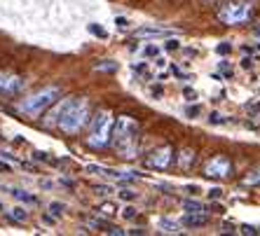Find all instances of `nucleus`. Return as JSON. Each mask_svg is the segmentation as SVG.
I'll return each instance as SVG.
<instances>
[{
    "mask_svg": "<svg viewBox=\"0 0 260 236\" xmlns=\"http://www.w3.org/2000/svg\"><path fill=\"white\" fill-rule=\"evenodd\" d=\"M87 120H89V103H87L85 98H71V103L61 112L56 124H59V129L63 133L73 136V133H78L80 129L85 127Z\"/></svg>",
    "mask_w": 260,
    "mask_h": 236,
    "instance_id": "f257e3e1",
    "label": "nucleus"
},
{
    "mask_svg": "<svg viewBox=\"0 0 260 236\" xmlns=\"http://www.w3.org/2000/svg\"><path fill=\"white\" fill-rule=\"evenodd\" d=\"M113 136H115V147L122 157H136V143H139V124L129 117H120L113 127Z\"/></svg>",
    "mask_w": 260,
    "mask_h": 236,
    "instance_id": "f03ea898",
    "label": "nucleus"
},
{
    "mask_svg": "<svg viewBox=\"0 0 260 236\" xmlns=\"http://www.w3.org/2000/svg\"><path fill=\"white\" fill-rule=\"evenodd\" d=\"M61 98V89L59 87H45V89L36 91L33 96L24 98L21 103H19V112L24 117H38V115H43L45 110L49 108V105H54L56 101Z\"/></svg>",
    "mask_w": 260,
    "mask_h": 236,
    "instance_id": "7ed1b4c3",
    "label": "nucleus"
},
{
    "mask_svg": "<svg viewBox=\"0 0 260 236\" xmlns=\"http://www.w3.org/2000/svg\"><path fill=\"white\" fill-rule=\"evenodd\" d=\"M113 127H115V117L110 115V112H99L87 143H89L91 147H96V150L106 147L110 140H113Z\"/></svg>",
    "mask_w": 260,
    "mask_h": 236,
    "instance_id": "20e7f679",
    "label": "nucleus"
},
{
    "mask_svg": "<svg viewBox=\"0 0 260 236\" xmlns=\"http://www.w3.org/2000/svg\"><path fill=\"white\" fill-rule=\"evenodd\" d=\"M218 19L228 26L246 24V21L253 19V5H248V3H228L225 7L218 10Z\"/></svg>",
    "mask_w": 260,
    "mask_h": 236,
    "instance_id": "39448f33",
    "label": "nucleus"
},
{
    "mask_svg": "<svg viewBox=\"0 0 260 236\" xmlns=\"http://www.w3.org/2000/svg\"><path fill=\"white\" fill-rule=\"evenodd\" d=\"M204 173L209 178L220 180V178H228L232 173V164H230V159H228V157H216V159H211V162L206 164Z\"/></svg>",
    "mask_w": 260,
    "mask_h": 236,
    "instance_id": "423d86ee",
    "label": "nucleus"
},
{
    "mask_svg": "<svg viewBox=\"0 0 260 236\" xmlns=\"http://www.w3.org/2000/svg\"><path fill=\"white\" fill-rule=\"evenodd\" d=\"M24 89V80L14 75H0V96H14Z\"/></svg>",
    "mask_w": 260,
    "mask_h": 236,
    "instance_id": "0eeeda50",
    "label": "nucleus"
},
{
    "mask_svg": "<svg viewBox=\"0 0 260 236\" xmlns=\"http://www.w3.org/2000/svg\"><path fill=\"white\" fill-rule=\"evenodd\" d=\"M171 159H174V150L171 147H162V150H157L148 159V164H150L152 169H167L171 164Z\"/></svg>",
    "mask_w": 260,
    "mask_h": 236,
    "instance_id": "6e6552de",
    "label": "nucleus"
},
{
    "mask_svg": "<svg viewBox=\"0 0 260 236\" xmlns=\"http://www.w3.org/2000/svg\"><path fill=\"white\" fill-rule=\"evenodd\" d=\"M183 224H185L188 229L204 227V224H209V215H206V213H188V215L183 218Z\"/></svg>",
    "mask_w": 260,
    "mask_h": 236,
    "instance_id": "1a4fd4ad",
    "label": "nucleus"
},
{
    "mask_svg": "<svg viewBox=\"0 0 260 236\" xmlns=\"http://www.w3.org/2000/svg\"><path fill=\"white\" fill-rule=\"evenodd\" d=\"M157 227H159V231H164V234H178V222H174V220H169V218H162V220H157Z\"/></svg>",
    "mask_w": 260,
    "mask_h": 236,
    "instance_id": "9d476101",
    "label": "nucleus"
},
{
    "mask_svg": "<svg viewBox=\"0 0 260 236\" xmlns=\"http://www.w3.org/2000/svg\"><path fill=\"white\" fill-rule=\"evenodd\" d=\"M183 208H185L188 213H206L204 204H200V201H194V199H185L183 201Z\"/></svg>",
    "mask_w": 260,
    "mask_h": 236,
    "instance_id": "9b49d317",
    "label": "nucleus"
},
{
    "mask_svg": "<svg viewBox=\"0 0 260 236\" xmlns=\"http://www.w3.org/2000/svg\"><path fill=\"white\" fill-rule=\"evenodd\" d=\"M10 220H14V222H26V220H28V213H26L21 206H17L10 211Z\"/></svg>",
    "mask_w": 260,
    "mask_h": 236,
    "instance_id": "f8f14e48",
    "label": "nucleus"
},
{
    "mask_svg": "<svg viewBox=\"0 0 260 236\" xmlns=\"http://www.w3.org/2000/svg\"><path fill=\"white\" fill-rule=\"evenodd\" d=\"M167 30H162V28H139L136 30V35L139 37H152V35H164Z\"/></svg>",
    "mask_w": 260,
    "mask_h": 236,
    "instance_id": "ddd939ff",
    "label": "nucleus"
},
{
    "mask_svg": "<svg viewBox=\"0 0 260 236\" xmlns=\"http://www.w3.org/2000/svg\"><path fill=\"white\" fill-rule=\"evenodd\" d=\"M12 196H17V199H21V201H26V204H36V196L33 194H28V192H24V189H12Z\"/></svg>",
    "mask_w": 260,
    "mask_h": 236,
    "instance_id": "4468645a",
    "label": "nucleus"
},
{
    "mask_svg": "<svg viewBox=\"0 0 260 236\" xmlns=\"http://www.w3.org/2000/svg\"><path fill=\"white\" fill-rule=\"evenodd\" d=\"M244 185H248V187H253V185H260V169L253 171V173H248V176L244 178Z\"/></svg>",
    "mask_w": 260,
    "mask_h": 236,
    "instance_id": "2eb2a0df",
    "label": "nucleus"
},
{
    "mask_svg": "<svg viewBox=\"0 0 260 236\" xmlns=\"http://www.w3.org/2000/svg\"><path fill=\"white\" fill-rule=\"evenodd\" d=\"M63 211H66V206H63V204H59V201L49 204V213H52V218H61V215H63Z\"/></svg>",
    "mask_w": 260,
    "mask_h": 236,
    "instance_id": "dca6fc26",
    "label": "nucleus"
},
{
    "mask_svg": "<svg viewBox=\"0 0 260 236\" xmlns=\"http://www.w3.org/2000/svg\"><path fill=\"white\" fill-rule=\"evenodd\" d=\"M96 70H106V73H113V70H117V63H113V61H110V63H99Z\"/></svg>",
    "mask_w": 260,
    "mask_h": 236,
    "instance_id": "f3484780",
    "label": "nucleus"
},
{
    "mask_svg": "<svg viewBox=\"0 0 260 236\" xmlns=\"http://www.w3.org/2000/svg\"><path fill=\"white\" fill-rule=\"evenodd\" d=\"M209 122H211V124H225V117L220 115V112H211V115H209Z\"/></svg>",
    "mask_w": 260,
    "mask_h": 236,
    "instance_id": "a211bd4d",
    "label": "nucleus"
},
{
    "mask_svg": "<svg viewBox=\"0 0 260 236\" xmlns=\"http://www.w3.org/2000/svg\"><path fill=\"white\" fill-rule=\"evenodd\" d=\"M143 54L145 56H157L159 54V47H157V45H148V47L143 49Z\"/></svg>",
    "mask_w": 260,
    "mask_h": 236,
    "instance_id": "6ab92c4d",
    "label": "nucleus"
},
{
    "mask_svg": "<svg viewBox=\"0 0 260 236\" xmlns=\"http://www.w3.org/2000/svg\"><path fill=\"white\" fill-rule=\"evenodd\" d=\"M89 30L94 33V35H99V37H106V35H108V33H106L101 26H96V24H89Z\"/></svg>",
    "mask_w": 260,
    "mask_h": 236,
    "instance_id": "aec40b11",
    "label": "nucleus"
},
{
    "mask_svg": "<svg viewBox=\"0 0 260 236\" xmlns=\"http://www.w3.org/2000/svg\"><path fill=\"white\" fill-rule=\"evenodd\" d=\"M216 52H218V54H230V52H232V45H228V43L218 45V47H216Z\"/></svg>",
    "mask_w": 260,
    "mask_h": 236,
    "instance_id": "412c9836",
    "label": "nucleus"
},
{
    "mask_svg": "<svg viewBox=\"0 0 260 236\" xmlns=\"http://www.w3.org/2000/svg\"><path fill=\"white\" fill-rule=\"evenodd\" d=\"M115 213V206L113 204H103L101 206V215H113Z\"/></svg>",
    "mask_w": 260,
    "mask_h": 236,
    "instance_id": "4be33fe9",
    "label": "nucleus"
},
{
    "mask_svg": "<svg viewBox=\"0 0 260 236\" xmlns=\"http://www.w3.org/2000/svg\"><path fill=\"white\" fill-rule=\"evenodd\" d=\"M200 112H202L200 105H194V108H185V115L188 117H194V115H200Z\"/></svg>",
    "mask_w": 260,
    "mask_h": 236,
    "instance_id": "5701e85b",
    "label": "nucleus"
},
{
    "mask_svg": "<svg viewBox=\"0 0 260 236\" xmlns=\"http://www.w3.org/2000/svg\"><path fill=\"white\" fill-rule=\"evenodd\" d=\"M220 194H223V189H220V187H211V189H209V196H211V199H220Z\"/></svg>",
    "mask_w": 260,
    "mask_h": 236,
    "instance_id": "b1692460",
    "label": "nucleus"
},
{
    "mask_svg": "<svg viewBox=\"0 0 260 236\" xmlns=\"http://www.w3.org/2000/svg\"><path fill=\"white\" fill-rule=\"evenodd\" d=\"M122 215H124V218H127V220H132L134 215H136V208H134V206H127V208H124V213H122Z\"/></svg>",
    "mask_w": 260,
    "mask_h": 236,
    "instance_id": "393cba45",
    "label": "nucleus"
},
{
    "mask_svg": "<svg viewBox=\"0 0 260 236\" xmlns=\"http://www.w3.org/2000/svg\"><path fill=\"white\" fill-rule=\"evenodd\" d=\"M120 196H122V199H124V201H129V199H134L136 194H134L132 189H122V192H120Z\"/></svg>",
    "mask_w": 260,
    "mask_h": 236,
    "instance_id": "a878e982",
    "label": "nucleus"
},
{
    "mask_svg": "<svg viewBox=\"0 0 260 236\" xmlns=\"http://www.w3.org/2000/svg\"><path fill=\"white\" fill-rule=\"evenodd\" d=\"M167 49H169V52H174V49H181V43H178V40H169V43H167Z\"/></svg>",
    "mask_w": 260,
    "mask_h": 236,
    "instance_id": "bb28decb",
    "label": "nucleus"
},
{
    "mask_svg": "<svg viewBox=\"0 0 260 236\" xmlns=\"http://www.w3.org/2000/svg\"><path fill=\"white\" fill-rule=\"evenodd\" d=\"M242 234H258V229H255V227H248V224H244V227H242Z\"/></svg>",
    "mask_w": 260,
    "mask_h": 236,
    "instance_id": "cd10ccee",
    "label": "nucleus"
},
{
    "mask_svg": "<svg viewBox=\"0 0 260 236\" xmlns=\"http://www.w3.org/2000/svg\"><path fill=\"white\" fill-rule=\"evenodd\" d=\"M183 94H185V96H188L190 101H194V98H197V94H194V89H190V87H185V91H183Z\"/></svg>",
    "mask_w": 260,
    "mask_h": 236,
    "instance_id": "c85d7f7f",
    "label": "nucleus"
},
{
    "mask_svg": "<svg viewBox=\"0 0 260 236\" xmlns=\"http://www.w3.org/2000/svg\"><path fill=\"white\" fill-rule=\"evenodd\" d=\"M115 24L120 26V28H127V26H129V24H127V19H124V17H117V19H115Z\"/></svg>",
    "mask_w": 260,
    "mask_h": 236,
    "instance_id": "c756f323",
    "label": "nucleus"
},
{
    "mask_svg": "<svg viewBox=\"0 0 260 236\" xmlns=\"http://www.w3.org/2000/svg\"><path fill=\"white\" fill-rule=\"evenodd\" d=\"M96 194H101V196H106V194H110V187H96Z\"/></svg>",
    "mask_w": 260,
    "mask_h": 236,
    "instance_id": "7c9ffc66",
    "label": "nucleus"
},
{
    "mask_svg": "<svg viewBox=\"0 0 260 236\" xmlns=\"http://www.w3.org/2000/svg\"><path fill=\"white\" fill-rule=\"evenodd\" d=\"M0 171H5V173H7V171H10V164H5V162H0Z\"/></svg>",
    "mask_w": 260,
    "mask_h": 236,
    "instance_id": "2f4dec72",
    "label": "nucleus"
},
{
    "mask_svg": "<svg viewBox=\"0 0 260 236\" xmlns=\"http://www.w3.org/2000/svg\"><path fill=\"white\" fill-rule=\"evenodd\" d=\"M0 211H3V201H0Z\"/></svg>",
    "mask_w": 260,
    "mask_h": 236,
    "instance_id": "473e14b6",
    "label": "nucleus"
}]
</instances>
